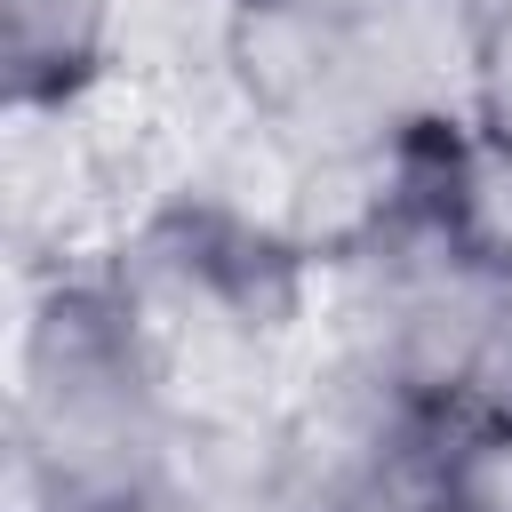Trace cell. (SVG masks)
Masks as SVG:
<instances>
[{
	"instance_id": "cell-1",
	"label": "cell",
	"mask_w": 512,
	"mask_h": 512,
	"mask_svg": "<svg viewBox=\"0 0 512 512\" xmlns=\"http://www.w3.org/2000/svg\"><path fill=\"white\" fill-rule=\"evenodd\" d=\"M488 0H240L232 96L304 160L400 176L480 120Z\"/></svg>"
},
{
	"instance_id": "cell-2",
	"label": "cell",
	"mask_w": 512,
	"mask_h": 512,
	"mask_svg": "<svg viewBox=\"0 0 512 512\" xmlns=\"http://www.w3.org/2000/svg\"><path fill=\"white\" fill-rule=\"evenodd\" d=\"M96 272L200 424H264L320 336V256L200 192H160Z\"/></svg>"
},
{
	"instance_id": "cell-3",
	"label": "cell",
	"mask_w": 512,
	"mask_h": 512,
	"mask_svg": "<svg viewBox=\"0 0 512 512\" xmlns=\"http://www.w3.org/2000/svg\"><path fill=\"white\" fill-rule=\"evenodd\" d=\"M184 456V408L96 264L16 272L8 512H144Z\"/></svg>"
},
{
	"instance_id": "cell-4",
	"label": "cell",
	"mask_w": 512,
	"mask_h": 512,
	"mask_svg": "<svg viewBox=\"0 0 512 512\" xmlns=\"http://www.w3.org/2000/svg\"><path fill=\"white\" fill-rule=\"evenodd\" d=\"M376 368L448 432L512 424V272L488 264L416 176L336 256H320V336Z\"/></svg>"
},
{
	"instance_id": "cell-5",
	"label": "cell",
	"mask_w": 512,
	"mask_h": 512,
	"mask_svg": "<svg viewBox=\"0 0 512 512\" xmlns=\"http://www.w3.org/2000/svg\"><path fill=\"white\" fill-rule=\"evenodd\" d=\"M448 424L376 368L312 344L264 416L256 512H432L448 496Z\"/></svg>"
},
{
	"instance_id": "cell-6",
	"label": "cell",
	"mask_w": 512,
	"mask_h": 512,
	"mask_svg": "<svg viewBox=\"0 0 512 512\" xmlns=\"http://www.w3.org/2000/svg\"><path fill=\"white\" fill-rule=\"evenodd\" d=\"M128 0H0L8 104H72L120 72Z\"/></svg>"
},
{
	"instance_id": "cell-7",
	"label": "cell",
	"mask_w": 512,
	"mask_h": 512,
	"mask_svg": "<svg viewBox=\"0 0 512 512\" xmlns=\"http://www.w3.org/2000/svg\"><path fill=\"white\" fill-rule=\"evenodd\" d=\"M424 184H432V200L448 208V224H456L488 264L512 272V144H496L480 120H464L456 136H440V144L424 152Z\"/></svg>"
},
{
	"instance_id": "cell-8",
	"label": "cell",
	"mask_w": 512,
	"mask_h": 512,
	"mask_svg": "<svg viewBox=\"0 0 512 512\" xmlns=\"http://www.w3.org/2000/svg\"><path fill=\"white\" fill-rule=\"evenodd\" d=\"M480 128L512 144V0H488V48H480Z\"/></svg>"
}]
</instances>
